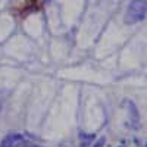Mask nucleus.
<instances>
[{"mask_svg":"<svg viewBox=\"0 0 147 147\" xmlns=\"http://www.w3.org/2000/svg\"><path fill=\"white\" fill-rule=\"evenodd\" d=\"M146 0H132L129 3V6L127 7L124 21L128 25H132V24H137L140 21H143L146 18Z\"/></svg>","mask_w":147,"mask_h":147,"instance_id":"1","label":"nucleus"},{"mask_svg":"<svg viewBox=\"0 0 147 147\" xmlns=\"http://www.w3.org/2000/svg\"><path fill=\"white\" fill-rule=\"evenodd\" d=\"M27 138L22 134H9L0 143V147H25Z\"/></svg>","mask_w":147,"mask_h":147,"instance_id":"2","label":"nucleus"},{"mask_svg":"<svg viewBox=\"0 0 147 147\" xmlns=\"http://www.w3.org/2000/svg\"><path fill=\"white\" fill-rule=\"evenodd\" d=\"M125 106L128 107V110H129V113L134 116V122H132V128L134 129H138L140 128V118H138V112H137V107H136V105H134L132 102H129V100H125Z\"/></svg>","mask_w":147,"mask_h":147,"instance_id":"3","label":"nucleus"},{"mask_svg":"<svg viewBox=\"0 0 147 147\" xmlns=\"http://www.w3.org/2000/svg\"><path fill=\"white\" fill-rule=\"evenodd\" d=\"M105 143H106V138L105 137H102V138H99V140H97L91 147H105Z\"/></svg>","mask_w":147,"mask_h":147,"instance_id":"4","label":"nucleus"},{"mask_svg":"<svg viewBox=\"0 0 147 147\" xmlns=\"http://www.w3.org/2000/svg\"><path fill=\"white\" fill-rule=\"evenodd\" d=\"M31 147H41V146H31Z\"/></svg>","mask_w":147,"mask_h":147,"instance_id":"5","label":"nucleus"},{"mask_svg":"<svg viewBox=\"0 0 147 147\" xmlns=\"http://www.w3.org/2000/svg\"><path fill=\"white\" fill-rule=\"evenodd\" d=\"M46 2H50V0H46Z\"/></svg>","mask_w":147,"mask_h":147,"instance_id":"6","label":"nucleus"},{"mask_svg":"<svg viewBox=\"0 0 147 147\" xmlns=\"http://www.w3.org/2000/svg\"><path fill=\"white\" fill-rule=\"evenodd\" d=\"M119 147H124V146H119Z\"/></svg>","mask_w":147,"mask_h":147,"instance_id":"7","label":"nucleus"}]
</instances>
